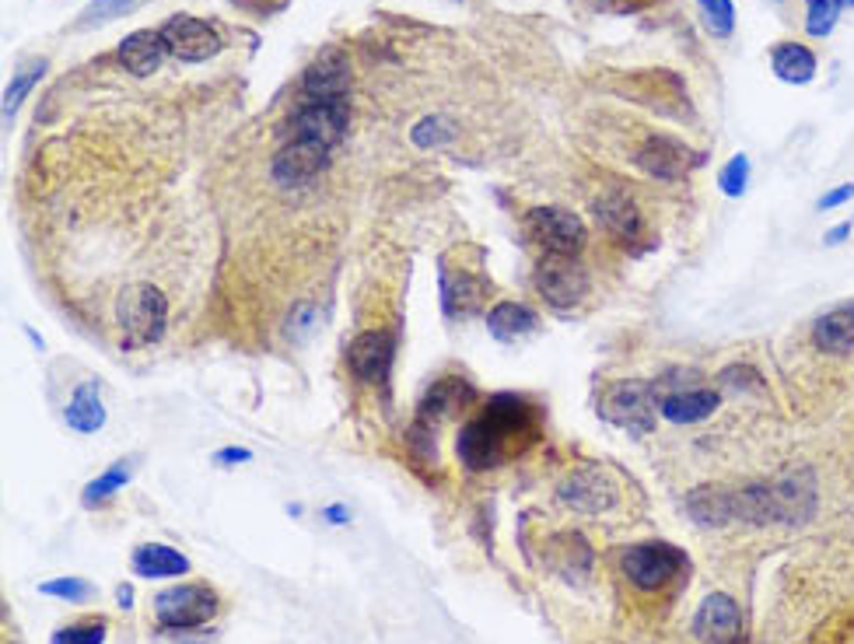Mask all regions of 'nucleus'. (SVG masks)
I'll list each match as a JSON object with an SVG mask.
<instances>
[{
	"label": "nucleus",
	"mask_w": 854,
	"mask_h": 644,
	"mask_svg": "<svg viewBox=\"0 0 854 644\" xmlns=\"http://www.w3.org/2000/svg\"><path fill=\"white\" fill-rule=\"evenodd\" d=\"M539 438V410L536 403L518 393L490 396L480 414L466 420L456 438V456L466 469L484 473L512 463Z\"/></svg>",
	"instance_id": "nucleus-1"
},
{
	"label": "nucleus",
	"mask_w": 854,
	"mask_h": 644,
	"mask_svg": "<svg viewBox=\"0 0 854 644\" xmlns=\"http://www.w3.org/2000/svg\"><path fill=\"white\" fill-rule=\"evenodd\" d=\"M616 564H620V575L637 592H662L691 571V557H686L676 543H666V539L630 543L620 551Z\"/></svg>",
	"instance_id": "nucleus-2"
},
{
	"label": "nucleus",
	"mask_w": 854,
	"mask_h": 644,
	"mask_svg": "<svg viewBox=\"0 0 854 644\" xmlns=\"http://www.w3.org/2000/svg\"><path fill=\"white\" fill-rule=\"evenodd\" d=\"M116 319L123 329V347H151L165 337L169 326V301L155 284H130L116 301Z\"/></svg>",
	"instance_id": "nucleus-3"
},
{
	"label": "nucleus",
	"mask_w": 854,
	"mask_h": 644,
	"mask_svg": "<svg viewBox=\"0 0 854 644\" xmlns=\"http://www.w3.org/2000/svg\"><path fill=\"white\" fill-rule=\"evenodd\" d=\"M221 613V595L207 582H182L155 595V616L169 631H197Z\"/></svg>",
	"instance_id": "nucleus-4"
},
{
	"label": "nucleus",
	"mask_w": 854,
	"mask_h": 644,
	"mask_svg": "<svg viewBox=\"0 0 854 644\" xmlns=\"http://www.w3.org/2000/svg\"><path fill=\"white\" fill-rule=\"evenodd\" d=\"M350 127L347 99L337 102H301L280 127V140H316V145L337 148Z\"/></svg>",
	"instance_id": "nucleus-5"
},
{
	"label": "nucleus",
	"mask_w": 854,
	"mask_h": 644,
	"mask_svg": "<svg viewBox=\"0 0 854 644\" xmlns=\"http://www.w3.org/2000/svg\"><path fill=\"white\" fill-rule=\"evenodd\" d=\"M603 417L616 427H627L630 435H648L658 417V393L655 382H616L603 399Z\"/></svg>",
	"instance_id": "nucleus-6"
},
{
	"label": "nucleus",
	"mask_w": 854,
	"mask_h": 644,
	"mask_svg": "<svg viewBox=\"0 0 854 644\" xmlns=\"http://www.w3.org/2000/svg\"><path fill=\"white\" fill-rule=\"evenodd\" d=\"M536 291L554 308H575L588 295V270L578 256L547 252L536 267Z\"/></svg>",
	"instance_id": "nucleus-7"
},
{
	"label": "nucleus",
	"mask_w": 854,
	"mask_h": 644,
	"mask_svg": "<svg viewBox=\"0 0 854 644\" xmlns=\"http://www.w3.org/2000/svg\"><path fill=\"white\" fill-rule=\"evenodd\" d=\"M634 161L645 176H652L658 182H676V179L691 176L704 161V155L694 151V148H686L683 140H676L669 133H652L645 145L637 148Z\"/></svg>",
	"instance_id": "nucleus-8"
},
{
	"label": "nucleus",
	"mask_w": 854,
	"mask_h": 644,
	"mask_svg": "<svg viewBox=\"0 0 854 644\" xmlns=\"http://www.w3.org/2000/svg\"><path fill=\"white\" fill-rule=\"evenodd\" d=\"M161 36L169 53L182 63H203L210 57H218L225 46V36L197 14H172L161 26Z\"/></svg>",
	"instance_id": "nucleus-9"
},
{
	"label": "nucleus",
	"mask_w": 854,
	"mask_h": 644,
	"mask_svg": "<svg viewBox=\"0 0 854 644\" xmlns=\"http://www.w3.org/2000/svg\"><path fill=\"white\" fill-rule=\"evenodd\" d=\"M526 228L547 252H564V256H578L588 238L585 221L575 210H564V207H533Z\"/></svg>",
	"instance_id": "nucleus-10"
},
{
	"label": "nucleus",
	"mask_w": 854,
	"mask_h": 644,
	"mask_svg": "<svg viewBox=\"0 0 854 644\" xmlns=\"http://www.w3.org/2000/svg\"><path fill=\"white\" fill-rule=\"evenodd\" d=\"M393 357H396V340L386 329H365L350 340L347 347V365L368 386H386L393 375Z\"/></svg>",
	"instance_id": "nucleus-11"
},
{
	"label": "nucleus",
	"mask_w": 854,
	"mask_h": 644,
	"mask_svg": "<svg viewBox=\"0 0 854 644\" xmlns=\"http://www.w3.org/2000/svg\"><path fill=\"white\" fill-rule=\"evenodd\" d=\"M329 151L326 145H316V140H280V151L274 155L270 176L280 186H305L312 182L326 165H329Z\"/></svg>",
	"instance_id": "nucleus-12"
},
{
	"label": "nucleus",
	"mask_w": 854,
	"mask_h": 644,
	"mask_svg": "<svg viewBox=\"0 0 854 644\" xmlns=\"http://www.w3.org/2000/svg\"><path fill=\"white\" fill-rule=\"evenodd\" d=\"M694 637L701 644H739L743 641V610L725 592H711L694 613Z\"/></svg>",
	"instance_id": "nucleus-13"
},
{
	"label": "nucleus",
	"mask_w": 854,
	"mask_h": 644,
	"mask_svg": "<svg viewBox=\"0 0 854 644\" xmlns=\"http://www.w3.org/2000/svg\"><path fill=\"white\" fill-rule=\"evenodd\" d=\"M350 81H354V75H350L347 53L329 46V50H322L312 63L305 67L301 91H305L308 102H337L350 91Z\"/></svg>",
	"instance_id": "nucleus-14"
},
{
	"label": "nucleus",
	"mask_w": 854,
	"mask_h": 644,
	"mask_svg": "<svg viewBox=\"0 0 854 644\" xmlns=\"http://www.w3.org/2000/svg\"><path fill=\"white\" fill-rule=\"evenodd\" d=\"M557 497L564 501L567 508L578 512V515H603L613 508L616 501V487L609 484V476L596 466H585L575 469L567 480L557 487Z\"/></svg>",
	"instance_id": "nucleus-15"
},
{
	"label": "nucleus",
	"mask_w": 854,
	"mask_h": 644,
	"mask_svg": "<svg viewBox=\"0 0 854 644\" xmlns=\"http://www.w3.org/2000/svg\"><path fill=\"white\" fill-rule=\"evenodd\" d=\"M592 210H596L599 225L613 238H620L624 246H637L640 238H645V218H640V207L624 194V189H606V194L592 204Z\"/></svg>",
	"instance_id": "nucleus-16"
},
{
	"label": "nucleus",
	"mask_w": 854,
	"mask_h": 644,
	"mask_svg": "<svg viewBox=\"0 0 854 644\" xmlns=\"http://www.w3.org/2000/svg\"><path fill=\"white\" fill-rule=\"evenodd\" d=\"M473 399H477V389H473L466 378H459V375L438 378L435 386L424 393L420 410H417V420L427 424V427H438L441 420H448L456 410L469 407Z\"/></svg>",
	"instance_id": "nucleus-17"
},
{
	"label": "nucleus",
	"mask_w": 854,
	"mask_h": 644,
	"mask_svg": "<svg viewBox=\"0 0 854 644\" xmlns=\"http://www.w3.org/2000/svg\"><path fill=\"white\" fill-rule=\"evenodd\" d=\"M722 407V393L707 386H683L658 399V417L669 424H701Z\"/></svg>",
	"instance_id": "nucleus-18"
},
{
	"label": "nucleus",
	"mask_w": 854,
	"mask_h": 644,
	"mask_svg": "<svg viewBox=\"0 0 854 644\" xmlns=\"http://www.w3.org/2000/svg\"><path fill=\"white\" fill-rule=\"evenodd\" d=\"M165 57H169V46H165V36L161 29H140V32H130L120 50H116V60H120L123 70H130L133 78H148L155 75V70L165 63Z\"/></svg>",
	"instance_id": "nucleus-19"
},
{
	"label": "nucleus",
	"mask_w": 854,
	"mask_h": 644,
	"mask_svg": "<svg viewBox=\"0 0 854 644\" xmlns=\"http://www.w3.org/2000/svg\"><path fill=\"white\" fill-rule=\"evenodd\" d=\"M686 512L704 529H722L735 522V487L704 484L686 494Z\"/></svg>",
	"instance_id": "nucleus-20"
},
{
	"label": "nucleus",
	"mask_w": 854,
	"mask_h": 644,
	"mask_svg": "<svg viewBox=\"0 0 854 644\" xmlns=\"http://www.w3.org/2000/svg\"><path fill=\"white\" fill-rule=\"evenodd\" d=\"M130 567H133V575L148 578V582H169V578L189 575V557L179 554L169 543H140L130 557Z\"/></svg>",
	"instance_id": "nucleus-21"
},
{
	"label": "nucleus",
	"mask_w": 854,
	"mask_h": 644,
	"mask_svg": "<svg viewBox=\"0 0 854 644\" xmlns=\"http://www.w3.org/2000/svg\"><path fill=\"white\" fill-rule=\"evenodd\" d=\"M813 344L823 354L847 357L854 350V305H834L830 313H823L813 326Z\"/></svg>",
	"instance_id": "nucleus-22"
},
{
	"label": "nucleus",
	"mask_w": 854,
	"mask_h": 644,
	"mask_svg": "<svg viewBox=\"0 0 854 644\" xmlns=\"http://www.w3.org/2000/svg\"><path fill=\"white\" fill-rule=\"evenodd\" d=\"M63 420L70 432L78 435H95L106 427V403H102V389L99 382H85V386L75 389L70 403L63 407Z\"/></svg>",
	"instance_id": "nucleus-23"
},
{
	"label": "nucleus",
	"mask_w": 854,
	"mask_h": 644,
	"mask_svg": "<svg viewBox=\"0 0 854 644\" xmlns=\"http://www.w3.org/2000/svg\"><path fill=\"white\" fill-rule=\"evenodd\" d=\"M771 67H774V75L781 78V81H788V85H810L813 78H816V53L810 50L805 42H792V39H785V42H777L774 50H771Z\"/></svg>",
	"instance_id": "nucleus-24"
},
{
	"label": "nucleus",
	"mask_w": 854,
	"mask_h": 644,
	"mask_svg": "<svg viewBox=\"0 0 854 644\" xmlns=\"http://www.w3.org/2000/svg\"><path fill=\"white\" fill-rule=\"evenodd\" d=\"M536 323H539V316L533 313L529 305H522V301H502V305H494L490 313H487V333H490L494 340H502V344L529 337V333L536 329Z\"/></svg>",
	"instance_id": "nucleus-25"
},
{
	"label": "nucleus",
	"mask_w": 854,
	"mask_h": 644,
	"mask_svg": "<svg viewBox=\"0 0 854 644\" xmlns=\"http://www.w3.org/2000/svg\"><path fill=\"white\" fill-rule=\"evenodd\" d=\"M133 466H137V459H120V463H112L106 473H99L95 480L85 487V505L88 508H99L102 501H109L116 491H123L127 484H130V476H133Z\"/></svg>",
	"instance_id": "nucleus-26"
},
{
	"label": "nucleus",
	"mask_w": 854,
	"mask_h": 644,
	"mask_svg": "<svg viewBox=\"0 0 854 644\" xmlns=\"http://www.w3.org/2000/svg\"><path fill=\"white\" fill-rule=\"evenodd\" d=\"M441 291H445V295H441V308H445L448 319H463V316H469V313H477L480 288H477V284H473L469 277H448Z\"/></svg>",
	"instance_id": "nucleus-27"
},
{
	"label": "nucleus",
	"mask_w": 854,
	"mask_h": 644,
	"mask_svg": "<svg viewBox=\"0 0 854 644\" xmlns=\"http://www.w3.org/2000/svg\"><path fill=\"white\" fill-rule=\"evenodd\" d=\"M46 60H32L29 67H21L18 75H14V81L8 85V91H4V119H11L14 112H18V106L29 99L32 95V88L42 81V75H46Z\"/></svg>",
	"instance_id": "nucleus-28"
},
{
	"label": "nucleus",
	"mask_w": 854,
	"mask_h": 644,
	"mask_svg": "<svg viewBox=\"0 0 854 644\" xmlns=\"http://www.w3.org/2000/svg\"><path fill=\"white\" fill-rule=\"evenodd\" d=\"M106 634H109V624L102 616H85L78 624L53 631L50 644H106Z\"/></svg>",
	"instance_id": "nucleus-29"
},
{
	"label": "nucleus",
	"mask_w": 854,
	"mask_h": 644,
	"mask_svg": "<svg viewBox=\"0 0 854 644\" xmlns=\"http://www.w3.org/2000/svg\"><path fill=\"white\" fill-rule=\"evenodd\" d=\"M410 137H414V145L424 148V151L445 148V145H453L456 140V123L453 119H445V116H424Z\"/></svg>",
	"instance_id": "nucleus-30"
},
{
	"label": "nucleus",
	"mask_w": 854,
	"mask_h": 644,
	"mask_svg": "<svg viewBox=\"0 0 854 644\" xmlns=\"http://www.w3.org/2000/svg\"><path fill=\"white\" fill-rule=\"evenodd\" d=\"M841 11V0H805V32L813 39H826L837 29Z\"/></svg>",
	"instance_id": "nucleus-31"
},
{
	"label": "nucleus",
	"mask_w": 854,
	"mask_h": 644,
	"mask_svg": "<svg viewBox=\"0 0 854 644\" xmlns=\"http://www.w3.org/2000/svg\"><path fill=\"white\" fill-rule=\"evenodd\" d=\"M704 29L715 39H728L735 32V4L732 0H697Z\"/></svg>",
	"instance_id": "nucleus-32"
},
{
	"label": "nucleus",
	"mask_w": 854,
	"mask_h": 644,
	"mask_svg": "<svg viewBox=\"0 0 854 644\" xmlns=\"http://www.w3.org/2000/svg\"><path fill=\"white\" fill-rule=\"evenodd\" d=\"M140 4H145V0H91L78 18V29L106 26V21H112V18H123V14L137 11Z\"/></svg>",
	"instance_id": "nucleus-33"
},
{
	"label": "nucleus",
	"mask_w": 854,
	"mask_h": 644,
	"mask_svg": "<svg viewBox=\"0 0 854 644\" xmlns=\"http://www.w3.org/2000/svg\"><path fill=\"white\" fill-rule=\"evenodd\" d=\"M746 186H749V158L746 155H732L728 161H725V169L718 172V189L725 197H743L746 194Z\"/></svg>",
	"instance_id": "nucleus-34"
},
{
	"label": "nucleus",
	"mask_w": 854,
	"mask_h": 644,
	"mask_svg": "<svg viewBox=\"0 0 854 644\" xmlns=\"http://www.w3.org/2000/svg\"><path fill=\"white\" fill-rule=\"evenodd\" d=\"M39 595H53V600H63V603H88L95 588L85 578H53V582H39Z\"/></svg>",
	"instance_id": "nucleus-35"
},
{
	"label": "nucleus",
	"mask_w": 854,
	"mask_h": 644,
	"mask_svg": "<svg viewBox=\"0 0 854 644\" xmlns=\"http://www.w3.org/2000/svg\"><path fill=\"white\" fill-rule=\"evenodd\" d=\"M722 382L728 389H761V375H756L749 365H732L722 371Z\"/></svg>",
	"instance_id": "nucleus-36"
},
{
	"label": "nucleus",
	"mask_w": 854,
	"mask_h": 644,
	"mask_svg": "<svg viewBox=\"0 0 854 644\" xmlns=\"http://www.w3.org/2000/svg\"><path fill=\"white\" fill-rule=\"evenodd\" d=\"M847 200H854V182L834 186L830 194H823V197L816 200V210H834V207H841V204H847Z\"/></svg>",
	"instance_id": "nucleus-37"
},
{
	"label": "nucleus",
	"mask_w": 854,
	"mask_h": 644,
	"mask_svg": "<svg viewBox=\"0 0 854 644\" xmlns=\"http://www.w3.org/2000/svg\"><path fill=\"white\" fill-rule=\"evenodd\" d=\"M214 463L218 466H242V463H252V452L242 448V445H228L221 452H214Z\"/></svg>",
	"instance_id": "nucleus-38"
},
{
	"label": "nucleus",
	"mask_w": 854,
	"mask_h": 644,
	"mask_svg": "<svg viewBox=\"0 0 854 644\" xmlns=\"http://www.w3.org/2000/svg\"><path fill=\"white\" fill-rule=\"evenodd\" d=\"M592 4L603 8V11H613V14H634L640 8H648L652 0H592Z\"/></svg>",
	"instance_id": "nucleus-39"
},
{
	"label": "nucleus",
	"mask_w": 854,
	"mask_h": 644,
	"mask_svg": "<svg viewBox=\"0 0 854 644\" xmlns=\"http://www.w3.org/2000/svg\"><path fill=\"white\" fill-rule=\"evenodd\" d=\"M322 518H326V526H347V522H350V508H347V505H326V508H322Z\"/></svg>",
	"instance_id": "nucleus-40"
},
{
	"label": "nucleus",
	"mask_w": 854,
	"mask_h": 644,
	"mask_svg": "<svg viewBox=\"0 0 854 644\" xmlns=\"http://www.w3.org/2000/svg\"><path fill=\"white\" fill-rule=\"evenodd\" d=\"M851 228H854L851 221H844V225H834V228H830V231L823 235V242H826V246H841L844 238L851 235Z\"/></svg>",
	"instance_id": "nucleus-41"
},
{
	"label": "nucleus",
	"mask_w": 854,
	"mask_h": 644,
	"mask_svg": "<svg viewBox=\"0 0 854 644\" xmlns=\"http://www.w3.org/2000/svg\"><path fill=\"white\" fill-rule=\"evenodd\" d=\"M116 600H120V610H133V585H120L116 588Z\"/></svg>",
	"instance_id": "nucleus-42"
},
{
	"label": "nucleus",
	"mask_w": 854,
	"mask_h": 644,
	"mask_svg": "<svg viewBox=\"0 0 854 644\" xmlns=\"http://www.w3.org/2000/svg\"><path fill=\"white\" fill-rule=\"evenodd\" d=\"M841 8H854V0H841Z\"/></svg>",
	"instance_id": "nucleus-43"
}]
</instances>
